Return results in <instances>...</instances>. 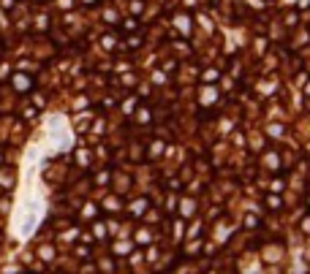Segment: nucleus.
Here are the masks:
<instances>
[{
  "label": "nucleus",
  "instance_id": "obj_1",
  "mask_svg": "<svg viewBox=\"0 0 310 274\" xmlns=\"http://www.w3.org/2000/svg\"><path fill=\"white\" fill-rule=\"evenodd\" d=\"M90 234H93L95 242H106V239H109V223H103V220H93Z\"/></svg>",
  "mask_w": 310,
  "mask_h": 274
},
{
  "label": "nucleus",
  "instance_id": "obj_2",
  "mask_svg": "<svg viewBox=\"0 0 310 274\" xmlns=\"http://www.w3.org/2000/svg\"><path fill=\"white\" fill-rule=\"evenodd\" d=\"M112 253L114 255H131V253H134V242H131V239H114V242H112Z\"/></svg>",
  "mask_w": 310,
  "mask_h": 274
},
{
  "label": "nucleus",
  "instance_id": "obj_3",
  "mask_svg": "<svg viewBox=\"0 0 310 274\" xmlns=\"http://www.w3.org/2000/svg\"><path fill=\"white\" fill-rule=\"evenodd\" d=\"M38 258L44 261V264H52V261L57 258V250H55V244H38Z\"/></svg>",
  "mask_w": 310,
  "mask_h": 274
},
{
  "label": "nucleus",
  "instance_id": "obj_4",
  "mask_svg": "<svg viewBox=\"0 0 310 274\" xmlns=\"http://www.w3.org/2000/svg\"><path fill=\"white\" fill-rule=\"evenodd\" d=\"M134 242H136V244H142V247L153 244V231H150V228H139V231L134 234Z\"/></svg>",
  "mask_w": 310,
  "mask_h": 274
},
{
  "label": "nucleus",
  "instance_id": "obj_5",
  "mask_svg": "<svg viewBox=\"0 0 310 274\" xmlns=\"http://www.w3.org/2000/svg\"><path fill=\"white\" fill-rule=\"evenodd\" d=\"M128 209H131V214H136V217H145V212L150 206H147V198H139V201H134Z\"/></svg>",
  "mask_w": 310,
  "mask_h": 274
},
{
  "label": "nucleus",
  "instance_id": "obj_6",
  "mask_svg": "<svg viewBox=\"0 0 310 274\" xmlns=\"http://www.w3.org/2000/svg\"><path fill=\"white\" fill-rule=\"evenodd\" d=\"M82 220H87V223L98 220V206H95V204H84L82 206Z\"/></svg>",
  "mask_w": 310,
  "mask_h": 274
},
{
  "label": "nucleus",
  "instance_id": "obj_7",
  "mask_svg": "<svg viewBox=\"0 0 310 274\" xmlns=\"http://www.w3.org/2000/svg\"><path fill=\"white\" fill-rule=\"evenodd\" d=\"M95 266H98L101 274H114V272H117V264H114V258H103V261H98Z\"/></svg>",
  "mask_w": 310,
  "mask_h": 274
},
{
  "label": "nucleus",
  "instance_id": "obj_8",
  "mask_svg": "<svg viewBox=\"0 0 310 274\" xmlns=\"http://www.w3.org/2000/svg\"><path fill=\"white\" fill-rule=\"evenodd\" d=\"M11 84H14V90H19V92H27V90H30V79L22 76V73H16V76L11 79Z\"/></svg>",
  "mask_w": 310,
  "mask_h": 274
},
{
  "label": "nucleus",
  "instance_id": "obj_9",
  "mask_svg": "<svg viewBox=\"0 0 310 274\" xmlns=\"http://www.w3.org/2000/svg\"><path fill=\"white\" fill-rule=\"evenodd\" d=\"M0 188H3V190L14 188V171H8V168H3V171H0Z\"/></svg>",
  "mask_w": 310,
  "mask_h": 274
},
{
  "label": "nucleus",
  "instance_id": "obj_10",
  "mask_svg": "<svg viewBox=\"0 0 310 274\" xmlns=\"http://www.w3.org/2000/svg\"><path fill=\"white\" fill-rule=\"evenodd\" d=\"M74 255H77V258H87V255H90V244L87 242L77 244V247H74Z\"/></svg>",
  "mask_w": 310,
  "mask_h": 274
},
{
  "label": "nucleus",
  "instance_id": "obj_11",
  "mask_svg": "<svg viewBox=\"0 0 310 274\" xmlns=\"http://www.w3.org/2000/svg\"><path fill=\"white\" fill-rule=\"evenodd\" d=\"M193 209H196V204H193V201H188V198L180 204V214H182V217H188V214H191Z\"/></svg>",
  "mask_w": 310,
  "mask_h": 274
},
{
  "label": "nucleus",
  "instance_id": "obj_12",
  "mask_svg": "<svg viewBox=\"0 0 310 274\" xmlns=\"http://www.w3.org/2000/svg\"><path fill=\"white\" fill-rule=\"evenodd\" d=\"M267 206L269 209H280V206H283V201H280L278 196H267Z\"/></svg>",
  "mask_w": 310,
  "mask_h": 274
},
{
  "label": "nucleus",
  "instance_id": "obj_13",
  "mask_svg": "<svg viewBox=\"0 0 310 274\" xmlns=\"http://www.w3.org/2000/svg\"><path fill=\"white\" fill-rule=\"evenodd\" d=\"M103 206H106L109 212H117V209H120V201H117V198H109V201H103Z\"/></svg>",
  "mask_w": 310,
  "mask_h": 274
},
{
  "label": "nucleus",
  "instance_id": "obj_14",
  "mask_svg": "<svg viewBox=\"0 0 310 274\" xmlns=\"http://www.w3.org/2000/svg\"><path fill=\"white\" fill-rule=\"evenodd\" d=\"M256 225H258L256 214H248V217H245V228H256Z\"/></svg>",
  "mask_w": 310,
  "mask_h": 274
},
{
  "label": "nucleus",
  "instance_id": "obj_15",
  "mask_svg": "<svg viewBox=\"0 0 310 274\" xmlns=\"http://www.w3.org/2000/svg\"><path fill=\"white\" fill-rule=\"evenodd\" d=\"M177 27H180L182 33H188V19L185 16H177Z\"/></svg>",
  "mask_w": 310,
  "mask_h": 274
},
{
  "label": "nucleus",
  "instance_id": "obj_16",
  "mask_svg": "<svg viewBox=\"0 0 310 274\" xmlns=\"http://www.w3.org/2000/svg\"><path fill=\"white\" fill-rule=\"evenodd\" d=\"M134 103H136L134 98H131V101H123V112H125V114H131V112H134Z\"/></svg>",
  "mask_w": 310,
  "mask_h": 274
},
{
  "label": "nucleus",
  "instance_id": "obj_17",
  "mask_svg": "<svg viewBox=\"0 0 310 274\" xmlns=\"http://www.w3.org/2000/svg\"><path fill=\"white\" fill-rule=\"evenodd\" d=\"M103 182H109V174L106 171H101L98 177H95V185H103Z\"/></svg>",
  "mask_w": 310,
  "mask_h": 274
},
{
  "label": "nucleus",
  "instance_id": "obj_18",
  "mask_svg": "<svg viewBox=\"0 0 310 274\" xmlns=\"http://www.w3.org/2000/svg\"><path fill=\"white\" fill-rule=\"evenodd\" d=\"M123 27H125V30H136V19H125Z\"/></svg>",
  "mask_w": 310,
  "mask_h": 274
},
{
  "label": "nucleus",
  "instance_id": "obj_19",
  "mask_svg": "<svg viewBox=\"0 0 310 274\" xmlns=\"http://www.w3.org/2000/svg\"><path fill=\"white\" fill-rule=\"evenodd\" d=\"M0 8L11 11V8H14V0H0Z\"/></svg>",
  "mask_w": 310,
  "mask_h": 274
},
{
  "label": "nucleus",
  "instance_id": "obj_20",
  "mask_svg": "<svg viewBox=\"0 0 310 274\" xmlns=\"http://www.w3.org/2000/svg\"><path fill=\"white\" fill-rule=\"evenodd\" d=\"M128 46H131V49H139V46H142V38H131Z\"/></svg>",
  "mask_w": 310,
  "mask_h": 274
},
{
  "label": "nucleus",
  "instance_id": "obj_21",
  "mask_svg": "<svg viewBox=\"0 0 310 274\" xmlns=\"http://www.w3.org/2000/svg\"><path fill=\"white\" fill-rule=\"evenodd\" d=\"M302 231H305V234H310V217L302 220Z\"/></svg>",
  "mask_w": 310,
  "mask_h": 274
},
{
  "label": "nucleus",
  "instance_id": "obj_22",
  "mask_svg": "<svg viewBox=\"0 0 310 274\" xmlns=\"http://www.w3.org/2000/svg\"><path fill=\"white\" fill-rule=\"evenodd\" d=\"M310 5V0H300V8H308Z\"/></svg>",
  "mask_w": 310,
  "mask_h": 274
},
{
  "label": "nucleus",
  "instance_id": "obj_23",
  "mask_svg": "<svg viewBox=\"0 0 310 274\" xmlns=\"http://www.w3.org/2000/svg\"><path fill=\"white\" fill-rule=\"evenodd\" d=\"M0 163H3V152H0Z\"/></svg>",
  "mask_w": 310,
  "mask_h": 274
},
{
  "label": "nucleus",
  "instance_id": "obj_24",
  "mask_svg": "<svg viewBox=\"0 0 310 274\" xmlns=\"http://www.w3.org/2000/svg\"><path fill=\"white\" fill-rule=\"evenodd\" d=\"M308 95H310V84H308Z\"/></svg>",
  "mask_w": 310,
  "mask_h": 274
}]
</instances>
